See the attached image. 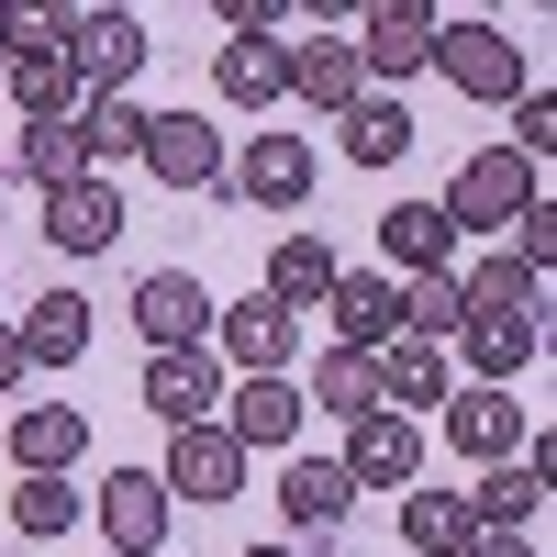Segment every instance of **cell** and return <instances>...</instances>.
Listing matches in <instances>:
<instances>
[{
    "label": "cell",
    "instance_id": "obj_1",
    "mask_svg": "<svg viewBox=\"0 0 557 557\" xmlns=\"http://www.w3.org/2000/svg\"><path fill=\"white\" fill-rule=\"evenodd\" d=\"M535 201H546V168L513 157V146H480L446 190V223L457 235H513V212H535Z\"/></svg>",
    "mask_w": 557,
    "mask_h": 557
},
{
    "label": "cell",
    "instance_id": "obj_2",
    "mask_svg": "<svg viewBox=\"0 0 557 557\" xmlns=\"http://www.w3.org/2000/svg\"><path fill=\"white\" fill-rule=\"evenodd\" d=\"M435 23H446V12H424V0H380V12L346 34V45H357V78L380 89V101H391L401 78H424V67H435Z\"/></svg>",
    "mask_w": 557,
    "mask_h": 557
},
{
    "label": "cell",
    "instance_id": "obj_3",
    "mask_svg": "<svg viewBox=\"0 0 557 557\" xmlns=\"http://www.w3.org/2000/svg\"><path fill=\"white\" fill-rule=\"evenodd\" d=\"M435 67H446V89H469V101H524L535 89L524 45L502 23H435Z\"/></svg>",
    "mask_w": 557,
    "mask_h": 557
},
{
    "label": "cell",
    "instance_id": "obj_4",
    "mask_svg": "<svg viewBox=\"0 0 557 557\" xmlns=\"http://www.w3.org/2000/svg\"><path fill=\"white\" fill-rule=\"evenodd\" d=\"M290 346H301V323L278 312L268 290H246V301H212V357L235 368V380H290Z\"/></svg>",
    "mask_w": 557,
    "mask_h": 557
},
{
    "label": "cell",
    "instance_id": "obj_5",
    "mask_svg": "<svg viewBox=\"0 0 557 557\" xmlns=\"http://www.w3.org/2000/svg\"><path fill=\"white\" fill-rule=\"evenodd\" d=\"M134 67H146V23H134V12H67V78H78V101H123Z\"/></svg>",
    "mask_w": 557,
    "mask_h": 557
},
{
    "label": "cell",
    "instance_id": "obj_6",
    "mask_svg": "<svg viewBox=\"0 0 557 557\" xmlns=\"http://www.w3.org/2000/svg\"><path fill=\"white\" fill-rule=\"evenodd\" d=\"M157 178V190H223V134L212 112H146V157H134Z\"/></svg>",
    "mask_w": 557,
    "mask_h": 557
},
{
    "label": "cell",
    "instance_id": "obj_7",
    "mask_svg": "<svg viewBox=\"0 0 557 557\" xmlns=\"http://www.w3.org/2000/svg\"><path fill=\"white\" fill-rule=\"evenodd\" d=\"M89 513H101L112 557H157V546H168V513H178V502H168V480H157V469H112L101 491H89Z\"/></svg>",
    "mask_w": 557,
    "mask_h": 557
},
{
    "label": "cell",
    "instance_id": "obj_8",
    "mask_svg": "<svg viewBox=\"0 0 557 557\" xmlns=\"http://www.w3.org/2000/svg\"><path fill=\"white\" fill-rule=\"evenodd\" d=\"M134 335H146V357L157 346H212V290L190 268H146L134 278Z\"/></svg>",
    "mask_w": 557,
    "mask_h": 557
},
{
    "label": "cell",
    "instance_id": "obj_9",
    "mask_svg": "<svg viewBox=\"0 0 557 557\" xmlns=\"http://www.w3.org/2000/svg\"><path fill=\"white\" fill-rule=\"evenodd\" d=\"M312 178H323V157L301 146V134H246V168H223V190H246L257 212H301Z\"/></svg>",
    "mask_w": 557,
    "mask_h": 557
},
{
    "label": "cell",
    "instance_id": "obj_10",
    "mask_svg": "<svg viewBox=\"0 0 557 557\" xmlns=\"http://www.w3.org/2000/svg\"><path fill=\"white\" fill-rule=\"evenodd\" d=\"M157 480H168V502H235L246 491V446L223 435V424H178Z\"/></svg>",
    "mask_w": 557,
    "mask_h": 557
},
{
    "label": "cell",
    "instance_id": "obj_11",
    "mask_svg": "<svg viewBox=\"0 0 557 557\" xmlns=\"http://www.w3.org/2000/svg\"><path fill=\"white\" fill-rule=\"evenodd\" d=\"M212 401H223V357L212 346H157L146 357V412L178 435V424H212Z\"/></svg>",
    "mask_w": 557,
    "mask_h": 557
},
{
    "label": "cell",
    "instance_id": "obj_12",
    "mask_svg": "<svg viewBox=\"0 0 557 557\" xmlns=\"http://www.w3.org/2000/svg\"><path fill=\"white\" fill-rule=\"evenodd\" d=\"M335 469L357 491H412L424 480V424H401V412H368V424H346V457Z\"/></svg>",
    "mask_w": 557,
    "mask_h": 557
},
{
    "label": "cell",
    "instance_id": "obj_13",
    "mask_svg": "<svg viewBox=\"0 0 557 557\" xmlns=\"http://www.w3.org/2000/svg\"><path fill=\"white\" fill-rule=\"evenodd\" d=\"M323 323H335V346L380 357V346L401 335V278H380V268H335V290H323Z\"/></svg>",
    "mask_w": 557,
    "mask_h": 557
},
{
    "label": "cell",
    "instance_id": "obj_14",
    "mask_svg": "<svg viewBox=\"0 0 557 557\" xmlns=\"http://www.w3.org/2000/svg\"><path fill=\"white\" fill-rule=\"evenodd\" d=\"M435 424H446V446L457 457H480V469H502V457H524V401L513 391H446V412H435Z\"/></svg>",
    "mask_w": 557,
    "mask_h": 557
},
{
    "label": "cell",
    "instance_id": "obj_15",
    "mask_svg": "<svg viewBox=\"0 0 557 557\" xmlns=\"http://www.w3.org/2000/svg\"><path fill=\"white\" fill-rule=\"evenodd\" d=\"M380 412H401V424H424V412H446V391H457V368H446V346H424V335H391L380 357Z\"/></svg>",
    "mask_w": 557,
    "mask_h": 557
},
{
    "label": "cell",
    "instance_id": "obj_16",
    "mask_svg": "<svg viewBox=\"0 0 557 557\" xmlns=\"http://www.w3.org/2000/svg\"><path fill=\"white\" fill-rule=\"evenodd\" d=\"M212 101H235V112L290 101V45H278V34H223L212 45Z\"/></svg>",
    "mask_w": 557,
    "mask_h": 557
},
{
    "label": "cell",
    "instance_id": "obj_17",
    "mask_svg": "<svg viewBox=\"0 0 557 557\" xmlns=\"http://www.w3.org/2000/svg\"><path fill=\"white\" fill-rule=\"evenodd\" d=\"M45 246H57V257L123 246V190H112V178H67V190H45Z\"/></svg>",
    "mask_w": 557,
    "mask_h": 557
},
{
    "label": "cell",
    "instance_id": "obj_18",
    "mask_svg": "<svg viewBox=\"0 0 557 557\" xmlns=\"http://www.w3.org/2000/svg\"><path fill=\"white\" fill-rule=\"evenodd\" d=\"M535 346H546L535 312H469V323H457V357H469L480 391H513L524 368H535Z\"/></svg>",
    "mask_w": 557,
    "mask_h": 557
},
{
    "label": "cell",
    "instance_id": "obj_19",
    "mask_svg": "<svg viewBox=\"0 0 557 557\" xmlns=\"http://www.w3.org/2000/svg\"><path fill=\"white\" fill-rule=\"evenodd\" d=\"M78 457H89V412L78 401H23L12 412V469L23 480H67Z\"/></svg>",
    "mask_w": 557,
    "mask_h": 557
},
{
    "label": "cell",
    "instance_id": "obj_20",
    "mask_svg": "<svg viewBox=\"0 0 557 557\" xmlns=\"http://www.w3.org/2000/svg\"><path fill=\"white\" fill-rule=\"evenodd\" d=\"M290 101H312L323 123H346V112L368 101V78H357V45H346L335 23H323L312 45H290Z\"/></svg>",
    "mask_w": 557,
    "mask_h": 557
},
{
    "label": "cell",
    "instance_id": "obj_21",
    "mask_svg": "<svg viewBox=\"0 0 557 557\" xmlns=\"http://www.w3.org/2000/svg\"><path fill=\"white\" fill-rule=\"evenodd\" d=\"M380 257H391L401 278H446V268H457V223H446V201H391V212H380Z\"/></svg>",
    "mask_w": 557,
    "mask_h": 557
},
{
    "label": "cell",
    "instance_id": "obj_22",
    "mask_svg": "<svg viewBox=\"0 0 557 557\" xmlns=\"http://www.w3.org/2000/svg\"><path fill=\"white\" fill-rule=\"evenodd\" d=\"M212 424L235 435V446H290L301 435V380H235Z\"/></svg>",
    "mask_w": 557,
    "mask_h": 557
},
{
    "label": "cell",
    "instance_id": "obj_23",
    "mask_svg": "<svg viewBox=\"0 0 557 557\" xmlns=\"http://www.w3.org/2000/svg\"><path fill=\"white\" fill-rule=\"evenodd\" d=\"M278 513H290L301 535H335L357 513V480L335 469V457H290V469H278Z\"/></svg>",
    "mask_w": 557,
    "mask_h": 557
},
{
    "label": "cell",
    "instance_id": "obj_24",
    "mask_svg": "<svg viewBox=\"0 0 557 557\" xmlns=\"http://www.w3.org/2000/svg\"><path fill=\"white\" fill-rule=\"evenodd\" d=\"M535 513H546V469H535V457L480 469V491H469V524H480V535H524Z\"/></svg>",
    "mask_w": 557,
    "mask_h": 557
},
{
    "label": "cell",
    "instance_id": "obj_25",
    "mask_svg": "<svg viewBox=\"0 0 557 557\" xmlns=\"http://www.w3.org/2000/svg\"><path fill=\"white\" fill-rule=\"evenodd\" d=\"M301 412H335V424H368L380 412V368H368L357 346H323L312 380H301Z\"/></svg>",
    "mask_w": 557,
    "mask_h": 557
},
{
    "label": "cell",
    "instance_id": "obj_26",
    "mask_svg": "<svg viewBox=\"0 0 557 557\" xmlns=\"http://www.w3.org/2000/svg\"><path fill=\"white\" fill-rule=\"evenodd\" d=\"M401 546H412V557H469V546H480L469 491H424V480H412V491H401Z\"/></svg>",
    "mask_w": 557,
    "mask_h": 557
},
{
    "label": "cell",
    "instance_id": "obj_27",
    "mask_svg": "<svg viewBox=\"0 0 557 557\" xmlns=\"http://www.w3.org/2000/svg\"><path fill=\"white\" fill-rule=\"evenodd\" d=\"M323 290H335V246H323V235H278V257H268V301L278 312H323Z\"/></svg>",
    "mask_w": 557,
    "mask_h": 557
},
{
    "label": "cell",
    "instance_id": "obj_28",
    "mask_svg": "<svg viewBox=\"0 0 557 557\" xmlns=\"http://www.w3.org/2000/svg\"><path fill=\"white\" fill-rule=\"evenodd\" d=\"M78 157H89V178L134 168V157H146V101H134V89H123V101H78Z\"/></svg>",
    "mask_w": 557,
    "mask_h": 557
},
{
    "label": "cell",
    "instance_id": "obj_29",
    "mask_svg": "<svg viewBox=\"0 0 557 557\" xmlns=\"http://www.w3.org/2000/svg\"><path fill=\"white\" fill-rule=\"evenodd\" d=\"M23 357H34V368H78V357H89V301H78V290H45L34 323H23Z\"/></svg>",
    "mask_w": 557,
    "mask_h": 557
},
{
    "label": "cell",
    "instance_id": "obj_30",
    "mask_svg": "<svg viewBox=\"0 0 557 557\" xmlns=\"http://www.w3.org/2000/svg\"><path fill=\"white\" fill-rule=\"evenodd\" d=\"M457 290H469V312H546V278H535V268H513L502 246L457 268Z\"/></svg>",
    "mask_w": 557,
    "mask_h": 557
},
{
    "label": "cell",
    "instance_id": "obj_31",
    "mask_svg": "<svg viewBox=\"0 0 557 557\" xmlns=\"http://www.w3.org/2000/svg\"><path fill=\"white\" fill-rule=\"evenodd\" d=\"M335 134H346V157H357V168H401V157H412V112L380 101V89H368V101H357Z\"/></svg>",
    "mask_w": 557,
    "mask_h": 557
},
{
    "label": "cell",
    "instance_id": "obj_32",
    "mask_svg": "<svg viewBox=\"0 0 557 557\" xmlns=\"http://www.w3.org/2000/svg\"><path fill=\"white\" fill-rule=\"evenodd\" d=\"M0 78H12L23 123H67V112H78V78H67V57H12Z\"/></svg>",
    "mask_w": 557,
    "mask_h": 557
},
{
    "label": "cell",
    "instance_id": "obj_33",
    "mask_svg": "<svg viewBox=\"0 0 557 557\" xmlns=\"http://www.w3.org/2000/svg\"><path fill=\"white\" fill-rule=\"evenodd\" d=\"M457 323H469V290H457V268H446V278H401V335L446 346Z\"/></svg>",
    "mask_w": 557,
    "mask_h": 557
},
{
    "label": "cell",
    "instance_id": "obj_34",
    "mask_svg": "<svg viewBox=\"0 0 557 557\" xmlns=\"http://www.w3.org/2000/svg\"><path fill=\"white\" fill-rule=\"evenodd\" d=\"M23 178H45V190H67V178H89V157H78V112L67 123H23Z\"/></svg>",
    "mask_w": 557,
    "mask_h": 557
},
{
    "label": "cell",
    "instance_id": "obj_35",
    "mask_svg": "<svg viewBox=\"0 0 557 557\" xmlns=\"http://www.w3.org/2000/svg\"><path fill=\"white\" fill-rule=\"evenodd\" d=\"M89 513V491H67V480H12V524L23 535H67Z\"/></svg>",
    "mask_w": 557,
    "mask_h": 557
},
{
    "label": "cell",
    "instance_id": "obj_36",
    "mask_svg": "<svg viewBox=\"0 0 557 557\" xmlns=\"http://www.w3.org/2000/svg\"><path fill=\"white\" fill-rule=\"evenodd\" d=\"M513 157H557V101H546V89H524V101H513Z\"/></svg>",
    "mask_w": 557,
    "mask_h": 557
},
{
    "label": "cell",
    "instance_id": "obj_37",
    "mask_svg": "<svg viewBox=\"0 0 557 557\" xmlns=\"http://www.w3.org/2000/svg\"><path fill=\"white\" fill-rule=\"evenodd\" d=\"M34 380V357H23V323H0V391H23Z\"/></svg>",
    "mask_w": 557,
    "mask_h": 557
},
{
    "label": "cell",
    "instance_id": "obj_38",
    "mask_svg": "<svg viewBox=\"0 0 557 557\" xmlns=\"http://www.w3.org/2000/svg\"><path fill=\"white\" fill-rule=\"evenodd\" d=\"M469 557H535V535H480Z\"/></svg>",
    "mask_w": 557,
    "mask_h": 557
},
{
    "label": "cell",
    "instance_id": "obj_39",
    "mask_svg": "<svg viewBox=\"0 0 557 557\" xmlns=\"http://www.w3.org/2000/svg\"><path fill=\"white\" fill-rule=\"evenodd\" d=\"M246 557H301V546H246Z\"/></svg>",
    "mask_w": 557,
    "mask_h": 557
}]
</instances>
